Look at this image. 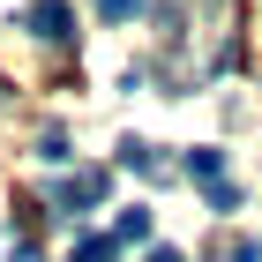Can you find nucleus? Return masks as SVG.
<instances>
[{"label":"nucleus","mask_w":262,"mask_h":262,"mask_svg":"<svg viewBox=\"0 0 262 262\" xmlns=\"http://www.w3.org/2000/svg\"><path fill=\"white\" fill-rule=\"evenodd\" d=\"M187 172H195V187L210 195V210H240V187H232V172H225L217 150H187Z\"/></svg>","instance_id":"obj_2"},{"label":"nucleus","mask_w":262,"mask_h":262,"mask_svg":"<svg viewBox=\"0 0 262 262\" xmlns=\"http://www.w3.org/2000/svg\"><path fill=\"white\" fill-rule=\"evenodd\" d=\"M38 158H45V165H68V135H60V127H45V135H38Z\"/></svg>","instance_id":"obj_7"},{"label":"nucleus","mask_w":262,"mask_h":262,"mask_svg":"<svg viewBox=\"0 0 262 262\" xmlns=\"http://www.w3.org/2000/svg\"><path fill=\"white\" fill-rule=\"evenodd\" d=\"M142 262H187V255H180V247H150Z\"/></svg>","instance_id":"obj_10"},{"label":"nucleus","mask_w":262,"mask_h":262,"mask_svg":"<svg viewBox=\"0 0 262 262\" xmlns=\"http://www.w3.org/2000/svg\"><path fill=\"white\" fill-rule=\"evenodd\" d=\"M120 165H127V172H142V180H158V150H150V142H135V135L120 142Z\"/></svg>","instance_id":"obj_5"},{"label":"nucleus","mask_w":262,"mask_h":262,"mask_svg":"<svg viewBox=\"0 0 262 262\" xmlns=\"http://www.w3.org/2000/svg\"><path fill=\"white\" fill-rule=\"evenodd\" d=\"M98 15H105V23H135L142 0H98Z\"/></svg>","instance_id":"obj_8"},{"label":"nucleus","mask_w":262,"mask_h":262,"mask_svg":"<svg viewBox=\"0 0 262 262\" xmlns=\"http://www.w3.org/2000/svg\"><path fill=\"white\" fill-rule=\"evenodd\" d=\"M105 195H113V172H105V165H90L75 180H53V210H60V217H82V210L105 202Z\"/></svg>","instance_id":"obj_1"},{"label":"nucleus","mask_w":262,"mask_h":262,"mask_svg":"<svg viewBox=\"0 0 262 262\" xmlns=\"http://www.w3.org/2000/svg\"><path fill=\"white\" fill-rule=\"evenodd\" d=\"M232 262H262V240H232Z\"/></svg>","instance_id":"obj_9"},{"label":"nucleus","mask_w":262,"mask_h":262,"mask_svg":"<svg viewBox=\"0 0 262 262\" xmlns=\"http://www.w3.org/2000/svg\"><path fill=\"white\" fill-rule=\"evenodd\" d=\"M30 38L53 45V53H75V15H68V0H38V8H30Z\"/></svg>","instance_id":"obj_3"},{"label":"nucleus","mask_w":262,"mask_h":262,"mask_svg":"<svg viewBox=\"0 0 262 262\" xmlns=\"http://www.w3.org/2000/svg\"><path fill=\"white\" fill-rule=\"evenodd\" d=\"M113 247H135V240H150V210H120V225L105 232Z\"/></svg>","instance_id":"obj_4"},{"label":"nucleus","mask_w":262,"mask_h":262,"mask_svg":"<svg viewBox=\"0 0 262 262\" xmlns=\"http://www.w3.org/2000/svg\"><path fill=\"white\" fill-rule=\"evenodd\" d=\"M68 262H120V247L105 240V232H82V240H75V255H68Z\"/></svg>","instance_id":"obj_6"}]
</instances>
